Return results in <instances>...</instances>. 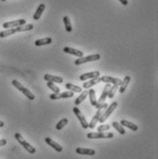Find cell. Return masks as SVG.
<instances>
[{
	"label": "cell",
	"mask_w": 158,
	"mask_h": 159,
	"mask_svg": "<svg viewBox=\"0 0 158 159\" xmlns=\"http://www.w3.org/2000/svg\"><path fill=\"white\" fill-rule=\"evenodd\" d=\"M15 138L17 139V141H18L22 146H23L30 154H35V153H36V149H35L31 144H30L23 137H22L21 134L16 133V134H15Z\"/></svg>",
	"instance_id": "6da1fadb"
},
{
	"label": "cell",
	"mask_w": 158,
	"mask_h": 159,
	"mask_svg": "<svg viewBox=\"0 0 158 159\" xmlns=\"http://www.w3.org/2000/svg\"><path fill=\"white\" fill-rule=\"evenodd\" d=\"M12 85H13L18 90H19V91H21L22 93H23L30 100H33V99H35V96L30 91V90L27 89L26 87H24L18 80H12Z\"/></svg>",
	"instance_id": "7a4b0ae2"
},
{
	"label": "cell",
	"mask_w": 158,
	"mask_h": 159,
	"mask_svg": "<svg viewBox=\"0 0 158 159\" xmlns=\"http://www.w3.org/2000/svg\"><path fill=\"white\" fill-rule=\"evenodd\" d=\"M86 136L88 139H110L114 135L112 132H89Z\"/></svg>",
	"instance_id": "3957f363"
},
{
	"label": "cell",
	"mask_w": 158,
	"mask_h": 159,
	"mask_svg": "<svg viewBox=\"0 0 158 159\" xmlns=\"http://www.w3.org/2000/svg\"><path fill=\"white\" fill-rule=\"evenodd\" d=\"M118 107V102L117 101H115V102H112L108 108H107V109H106V111H105V113L104 114H102L101 115V117L99 118V122H101V123H103L110 115H111V113L113 112L115 109H116V108Z\"/></svg>",
	"instance_id": "277c9868"
},
{
	"label": "cell",
	"mask_w": 158,
	"mask_h": 159,
	"mask_svg": "<svg viewBox=\"0 0 158 159\" xmlns=\"http://www.w3.org/2000/svg\"><path fill=\"white\" fill-rule=\"evenodd\" d=\"M100 59V55L99 54H92V55H88L86 57H80L77 58L75 62V64L76 65H80L88 62H93V61H98Z\"/></svg>",
	"instance_id": "5b68a950"
},
{
	"label": "cell",
	"mask_w": 158,
	"mask_h": 159,
	"mask_svg": "<svg viewBox=\"0 0 158 159\" xmlns=\"http://www.w3.org/2000/svg\"><path fill=\"white\" fill-rule=\"evenodd\" d=\"M24 24H26V20L21 18V19H18V20L5 22V23L3 24V28L4 29H12V28H17V27L21 26V25H24Z\"/></svg>",
	"instance_id": "8992f818"
},
{
	"label": "cell",
	"mask_w": 158,
	"mask_h": 159,
	"mask_svg": "<svg viewBox=\"0 0 158 159\" xmlns=\"http://www.w3.org/2000/svg\"><path fill=\"white\" fill-rule=\"evenodd\" d=\"M73 110H74V112H75V114L76 115L77 119L79 120V122H80L82 127H83L84 129H87V128H88V122H87L86 119L85 118L84 114L81 112V110H80L77 107H75V108L73 109Z\"/></svg>",
	"instance_id": "52a82bcc"
},
{
	"label": "cell",
	"mask_w": 158,
	"mask_h": 159,
	"mask_svg": "<svg viewBox=\"0 0 158 159\" xmlns=\"http://www.w3.org/2000/svg\"><path fill=\"white\" fill-rule=\"evenodd\" d=\"M74 97V92L72 91H66V92H63V93H57V94H52L50 95V99L53 100H56V99H68V98H72Z\"/></svg>",
	"instance_id": "ba28073f"
},
{
	"label": "cell",
	"mask_w": 158,
	"mask_h": 159,
	"mask_svg": "<svg viewBox=\"0 0 158 159\" xmlns=\"http://www.w3.org/2000/svg\"><path fill=\"white\" fill-rule=\"evenodd\" d=\"M110 86H110L109 84H107V85H106V86L104 87V90H103V92H102L100 98L98 99V100H97V105H96L95 107H97V106H98V105H100V104H102V103H104V102L106 101V99L108 98V91H109Z\"/></svg>",
	"instance_id": "9c48e42d"
},
{
	"label": "cell",
	"mask_w": 158,
	"mask_h": 159,
	"mask_svg": "<svg viewBox=\"0 0 158 159\" xmlns=\"http://www.w3.org/2000/svg\"><path fill=\"white\" fill-rule=\"evenodd\" d=\"M100 81L101 82H104V83H107V84H109V83H112V84H116V85H121V80L119 79V78H116V77H112V76H104L102 77H100Z\"/></svg>",
	"instance_id": "30bf717a"
},
{
	"label": "cell",
	"mask_w": 158,
	"mask_h": 159,
	"mask_svg": "<svg viewBox=\"0 0 158 159\" xmlns=\"http://www.w3.org/2000/svg\"><path fill=\"white\" fill-rule=\"evenodd\" d=\"M63 51L66 54H73L78 58L80 57H83V52L82 51H79V50H76L75 48H72V47H64L63 49Z\"/></svg>",
	"instance_id": "8fae6325"
},
{
	"label": "cell",
	"mask_w": 158,
	"mask_h": 159,
	"mask_svg": "<svg viewBox=\"0 0 158 159\" xmlns=\"http://www.w3.org/2000/svg\"><path fill=\"white\" fill-rule=\"evenodd\" d=\"M45 143H46L47 144H49L52 148H53L55 151H57V152H59V153L63 151V147H62L59 144H57L56 142H54L53 139H51V138H49V137L45 138Z\"/></svg>",
	"instance_id": "7c38bea8"
},
{
	"label": "cell",
	"mask_w": 158,
	"mask_h": 159,
	"mask_svg": "<svg viewBox=\"0 0 158 159\" xmlns=\"http://www.w3.org/2000/svg\"><path fill=\"white\" fill-rule=\"evenodd\" d=\"M101 115H102V110H98L97 113L95 114V116L92 118L91 122H90V123H88V128H90V129H94V128L96 127V124L98 122L99 118L101 117Z\"/></svg>",
	"instance_id": "4fadbf2b"
},
{
	"label": "cell",
	"mask_w": 158,
	"mask_h": 159,
	"mask_svg": "<svg viewBox=\"0 0 158 159\" xmlns=\"http://www.w3.org/2000/svg\"><path fill=\"white\" fill-rule=\"evenodd\" d=\"M100 73L98 71H94V72H90V73H85L80 76V80H87V79H91L95 77H99Z\"/></svg>",
	"instance_id": "5bb4252c"
},
{
	"label": "cell",
	"mask_w": 158,
	"mask_h": 159,
	"mask_svg": "<svg viewBox=\"0 0 158 159\" xmlns=\"http://www.w3.org/2000/svg\"><path fill=\"white\" fill-rule=\"evenodd\" d=\"M76 152L78 154H85V155H95L96 154V151L95 150L88 149V148H82V147L76 148Z\"/></svg>",
	"instance_id": "9a60e30c"
},
{
	"label": "cell",
	"mask_w": 158,
	"mask_h": 159,
	"mask_svg": "<svg viewBox=\"0 0 158 159\" xmlns=\"http://www.w3.org/2000/svg\"><path fill=\"white\" fill-rule=\"evenodd\" d=\"M44 80H46L47 82L59 83V84H62V83L63 82V77L56 76H52V75H45V76H44Z\"/></svg>",
	"instance_id": "2e32d148"
},
{
	"label": "cell",
	"mask_w": 158,
	"mask_h": 159,
	"mask_svg": "<svg viewBox=\"0 0 158 159\" xmlns=\"http://www.w3.org/2000/svg\"><path fill=\"white\" fill-rule=\"evenodd\" d=\"M99 82H101V81H100V77L91 78V80H89V81H87V82H85V83L83 84V87L85 88V89H87V88H90V87H92L93 86L98 84Z\"/></svg>",
	"instance_id": "e0dca14e"
},
{
	"label": "cell",
	"mask_w": 158,
	"mask_h": 159,
	"mask_svg": "<svg viewBox=\"0 0 158 159\" xmlns=\"http://www.w3.org/2000/svg\"><path fill=\"white\" fill-rule=\"evenodd\" d=\"M120 124L122 125L123 127H127V128L131 129L133 131H136L138 130V126L136 124H134V123H132V122H131L129 121H126V120H122Z\"/></svg>",
	"instance_id": "ac0fdd59"
},
{
	"label": "cell",
	"mask_w": 158,
	"mask_h": 159,
	"mask_svg": "<svg viewBox=\"0 0 158 159\" xmlns=\"http://www.w3.org/2000/svg\"><path fill=\"white\" fill-rule=\"evenodd\" d=\"M53 42V39L52 38H43V39H39L35 41V45L36 46H43V45H47Z\"/></svg>",
	"instance_id": "d6986e66"
},
{
	"label": "cell",
	"mask_w": 158,
	"mask_h": 159,
	"mask_svg": "<svg viewBox=\"0 0 158 159\" xmlns=\"http://www.w3.org/2000/svg\"><path fill=\"white\" fill-rule=\"evenodd\" d=\"M131 81V77L129 76H126L123 79V81H121V84L120 85V93H124V91L126 90V88L128 87V85Z\"/></svg>",
	"instance_id": "ffe728a7"
},
{
	"label": "cell",
	"mask_w": 158,
	"mask_h": 159,
	"mask_svg": "<svg viewBox=\"0 0 158 159\" xmlns=\"http://www.w3.org/2000/svg\"><path fill=\"white\" fill-rule=\"evenodd\" d=\"M44 9H45V5H44V4H40V5L38 7V8H37V10H36L35 14L33 15V18H34L35 20H39L40 18L41 17V14L43 13Z\"/></svg>",
	"instance_id": "44dd1931"
},
{
	"label": "cell",
	"mask_w": 158,
	"mask_h": 159,
	"mask_svg": "<svg viewBox=\"0 0 158 159\" xmlns=\"http://www.w3.org/2000/svg\"><path fill=\"white\" fill-rule=\"evenodd\" d=\"M63 24H64V27H65V30L67 32H71L73 28H72V24H71V21H70V18L68 16H64L63 17Z\"/></svg>",
	"instance_id": "7402d4cb"
},
{
	"label": "cell",
	"mask_w": 158,
	"mask_h": 159,
	"mask_svg": "<svg viewBox=\"0 0 158 159\" xmlns=\"http://www.w3.org/2000/svg\"><path fill=\"white\" fill-rule=\"evenodd\" d=\"M65 88H67L68 90L72 92H76V93H80L82 92V87L78 86H75L73 84H70V83H67L65 85Z\"/></svg>",
	"instance_id": "603a6c76"
},
{
	"label": "cell",
	"mask_w": 158,
	"mask_h": 159,
	"mask_svg": "<svg viewBox=\"0 0 158 159\" xmlns=\"http://www.w3.org/2000/svg\"><path fill=\"white\" fill-rule=\"evenodd\" d=\"M34 28V26L32 24H24V25H21L19 27L16 28L17 32H22V31H31Z\"/></svg>",
	"instance_id": "cb8c5ba5"
},
{
	"label": "cell",
	"mask_w": 158,
	"mask_h": 159,
	"mask_svg": "<svg viewBox=\"0 0 158 159\" xmlns=\"http://www.w3.org/2000/svg\"><path fill=\"white\" fill-rule=\"evenodd\" d=\"M88 96L90 99V103H91L92 106H96L97 105V98H96V92L94 89H90L88 90Z\"/></svg>",
	"instance_id": "d4e9b609"
},
{
	"label": "cell",
	"mask_w": 158,
	"mask_h": 159,
	"mask_svg": "<svg viewBox=\"0 0 158 159\" xmlns=\"http://www.w3.org/2000/svg\"><path fill=\"white\" fill-rule=\"evenodd\" d=\"M87 95H88V90H85L84 92H82L81 93V95L75 100V104H76V106H77V105H79V104H81L85 99H86V97H87Z\"/></svg>",
	"instance_id": "484cf974"
},
{
	"label": "cell",
	"mask_w": 158,
	"mask_h": 159,
	"mask_svg": "<svg viewBox=\"0 0 158 159\" xmlns=\"http://www.w3.org/2000/svg\"><path fill=\"white\" fill-rule=\"evenodd\" d=\"M17 32L16 29H8L6 31H3L0 32V38H6L8 36H10L12 34H15Z\"/></svg>",
	"instance_id": "4316f807"
},
{
	"label": "cell",
	"mask_w": 158,
	"mask_h": 159,
	"mask_svg": "<svg viewBox=\"0 0 158 159\" xmlns=\"http://www.w3.org/2000/svg\"><path fill=\"white\" fill-rule=\"evenodd\" d=\"M119 86H119V85H116V84H114L113 86H111L110 88H109L108 98H109V99H112V98H113V97L115 96V94H116V91L118 90Z\"/></svg>",
	"instance_id": "83f0119b"
},
{
	"label": "cell",
	"mask_w": 158,
	"mask_h": 159,
	"mask_svg": "<svg viewBox=\"0 0 158 159\" xmlns=\"http://www.w3.org/2000/svg\"><path fill=\"white\" fill-rule=\"evenodd\" d=\"M112 126H113V127L118 131L119 133H121V134H125V133H126L125 129H124L123 126L121 125L119 122H112Z\"/></svg>",
	"instance_id": "f1b7e54d"
},
{
	"label": "cell",
	"mask_w": 158,
	"mask_h": 159,
	"mask_svg": "<svg viewBox=\"0 0 158 159\" xmlns=\"http://www.w3.org/2000/svg\"><path fill=\"white\" fill-rule=\"evenodd\" d=\"M47 86L48 87L52 90V91H53L54 94H57V93H60V88L54 85V83H52V82H47Z\"/></svg>",
	"instance_id": "f546056e"
},
{
	"label": "cell",
	"mask_w": 158,
	"mask_h": 159,
	"mask_svg": "<svg viewBox=\"0 0 158 159\" xmlns=\"http://www.w3.org/2000/svg\"><path fill=\"white\" fill-rule=\"evenodd\" d=\"M67 123H68V120H67L66 118H64V119H62L57 124H56V129L58 130V131H60V130H62Z\"/></svg>",
	"instance_id": "4dcf8cb0"
},
{
	"label": "cell",
	"mask_w": 158,
	"mask_h": 159,
	"mask_svg": "<svg viewBox=\"0 0 158 159\" xmlns=\"http://www.w3.org/2000/svg\"><path fill=\"white\" fill-rule=\"evenodd\" d=\"M110 129V126L109 125H106V124H102L100 125L98 128V132H104L106 131H109Z\"/></svg>",
	"instance_id": "1f68e13d"
},
{
	"label": "cell",
	"mask_w": 158,
	"mask_h": 159,
	"mask_svg": "<svg viewBox=\"0 0 158 159\" xmlns=\"http://www.w3.org/2000/svg\"><path fill=\"white\" fill-rule=\"evenodd\" d=\"M108 106V104L106 103V102H104V103H102V104H100V105H98V106H97L96 108L98 109V110H102V109H107Z\"/></svg>",
	"instance_id": "d6a6232c"
},
{
	"label": "cell",
	"mask_w": 158,
	"mask_h": 159,
	"mask_svg": "<svg viewBox=\"0 0 158 159\" xmlns=\"http://www.w3.org/2000/svg\"><path fill=\"white\" fill-rule=\"evenodd\" d=\"M7 140L6 139H0V146H3L5 144H7Z\"/></svg>",
	"instance_id": "836d02e7"
},
{
	"label": "cell",
	"mask_w": 158,
	"mask_h": 159,
	"mask_svg": "<svg viewBox=\"0 0 158 159\" xmlns=\"http://www.w3.org/2000/svg\"><path fill=\"white\" fill-rule=\"evenodd\" d=\"M119 1H120L123 6H127V5H128V0H119Z\"/></svg>",
	"instance_id": "e575fe53"
},
{
	"label": "cell",
	"mask_w": 158,
	"mask_h": 159,
	"mask_svg": "<svg viewBox=\"0 0 158 159\" xmlns=\"http://www.w3.org/2000/svg\"><path fill=\"white\" fill-rule=\"evenodd\" d=\"M4 122H1V121H0V128H2V127H4Z\"/></svg>",
	"instance_id": "d590c367"
},
{
	"label": "cell",
	"mask_w": 158,
	"mask_h": 159,
	"mask_svg": "<svg viewBox=\"0 0 158 159\" xmlns=\"http://www.w3.org/2000/svg\"><path fill=\"white\" fill-rule=\"evenodd\" d=\"M1 1H6V0H1Z\"/></svg>",
	"instance_id": "8d00e7d4"
}]
</instances>
